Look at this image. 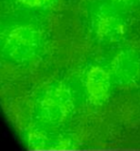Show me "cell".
<instances>
[{
    "label": "cell",
    "instance_id": "5",
    "mask_svg": "<svg viewBox=\"0 0 140 151\" xmlns=\"http://www.w3.org/2000/svg\"><path fill=\"white\" fill-rule=\"evenodd\" d=\"M112 78L110 73L103 67L95 65L87 71L85 81L86 95L91 103L102 105L109 100Z\"/></svg>",
    "mask_w": 140,
    "mask_h": 151
},
{
    "label": "cell",
    "instance_id": "7",
    "mask_svg": "<svg viewBox=\"0 0 140 151\" xmlns=\"http://www.w3.org/2000/svg\"><path fill=\"white\" fill-rule=\"evenodd\" d=\"M113 5L124 12H131L140 7V0H109Z\"/></svg>",
    "mask_w": 140,
    "mask_h": 151
},
{
    "label": "cell",
    "instance_id": "1",
    "mask_svg": "<svg viewBox=\"0 0 140 151\" xmlns=\"http://www.w3.org/2000/svg\"><path fill=\"white\" fill-rule=\"evenodd\" d=\"M0 47L2 55L8 60L18 64L29 63L42 50V33L30 23H15L2 30Z\"/></svg>",
    "mask_w": 140,
    "mask_h": 151
},
{
    "label": "cell",
    "instance_id": "4",
    "mask_svg": "<svg viewBox=\"0 0 140 151\" xmlns=\"http://www.w3.org/2000/svg\"><path fill=\"white\" fill-rule=\"evenodd\" d=\"M110 76L113 83L120 87L135 85L140 79V53L134 49H124L110 63Z\"/></svg>",
    "mask_w": 140,
    "mask_h": 151
},
{
    "label": "cell",
    "instance_id": "2",
    "mask_svg": "<svg viewBox=\"0 0 140 151\" xmlns=\"http://www.w3.org/2000/svg\"><path fill=\"white\" fill-rule=\"evenodd\" d=\"M74 97L68 85L63 82H52L42 91L37 101L38 118L51 127L65 124L74 112Z\"/></svg>",
    "mask_w": 140,
    "mask_h": 151
},
{
    "label": "cell",
    "instance_id": "6",
    "mask_svg": "<svg viewBox=\"0 0 140 151\" xmlns=\"http://www.w3.org/2000/svg\"><path fill=\"white\" fill-rule=\"evenodd\" d=\"M18 5L32 11H46L57 5L59 0H15Z\"/></svg>",
    "mask_w": 140,
    "mask_h": 151
},
{
    "label": "cell",
    "instance_id": "3",
    "mask_svg": "<svg viewBox=\"0 0 140 151\" xmlns=\"http://www.w3.org/2000/svg\"><path fill=\"white\" fill-rule=\"evenodd\" d=\"M92 33L101 42L113 44L121 41L127 34L123 12L109 0H93L88 8Z\"/></svg>",
    "mask_w": 140,
    "mask_h": 151
}]
</instances>
